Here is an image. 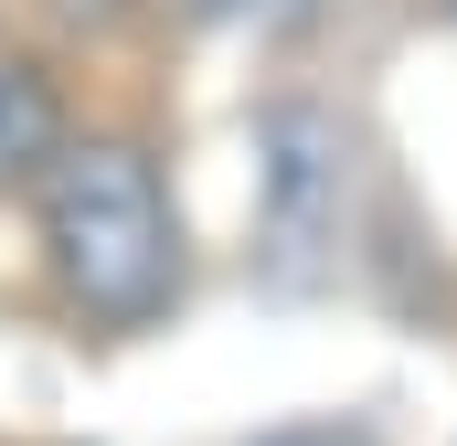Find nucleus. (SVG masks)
Wrapping results in <instances>:
<instances>
[{
  "label": "nucleus",
  "instance_id": "obj_3",
  "mask_svg": "<svg viewBox=\"0 0 457 446\" xmlns=\"http://www.w3.org/2000/svg\"><path fill=\"white\" fill-rule=\"evenodd\" d=\"M64 96L32 54H0V192H32L54 160H64Z\"/></svg>",
  "mask_w": 457,
  "mask_h": 446
},
{
  "label": "nucleus",
  "instance_id": "obj_6",
  "mask_svg": "<svg viewBox=\"0 0 457 446\" xmlns=\"http://www.w3.org/2000/svg\"><path fill=\"white\" fill-rule=\"evenodd\" d=\"M298 11H309V0H298Z\"/></svg>",
  "mask_w": 457,
  "mask_h": 446
},
{
  "label": "nucleus",
  "instance_id": "obj_1",
  "mask_svg": "<svg viewBox=\"0 0 457 446\" xmlns=\"http://www.w3.org/2000/svg\"><path fill=\"white\" fill-rule=\"evenodd\" d=\"M32 234H43V277L86 330H149L181 298V213L128 128L64 138V160L32 181Z\"/></svg>",
  "mask_w": 457,
  "mask_h": 446
},
{
  "label": "nucleus",
  "instance_id": "obj_2",
  "mask_svg": "<svg viewBox=\"0 0 457 446\" xmlns=\"http://www.w3.org/2000/svg\"><path fill=\"white\" fill-rule=\"evenodd\" d=\"M341 202H351V128L309 96H277L255 117V244H266V266L277 277L330 266Z\"/></svg>",
  "mask_w": 457,
  "mask_h": 446
},
{
  "label": "nucleus",
  "instance_id": "obj_5",
  "mask_svg": "<svg viewBox=\"0 0 457 446\" xmlns=\"http://www.w3.org/2000/svg\"><path fill=\"white\" fill-rule=\"evenodd\" d=\"M266 446H372L361 425H287V436H266Z\"/></svg>",
  "mask_w": 457,
  "mask_h": 446
},
{
  "label": "nucleus",
  "instance_id": "obj_4",
  "mask_svg": "<svg viewBox=\"0 0 457 446\" xmlns=\"http://www.w3.org/2000/svg\"><path fill=\"white\" fill-rule=\"evenodd\" d=\"M192 11H203V21H287L298 0H192Z\"/></svg>",
  "mask_w": 457,
  "mask_h": 446
}]
</instances>
